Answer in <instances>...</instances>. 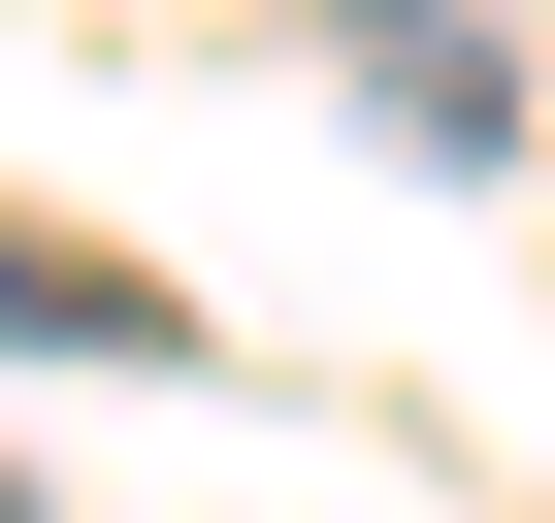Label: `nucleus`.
Masks as SVG:
<instances>
[{
	"instance_id": "f257e3e1",
	"label": "nucleus",
	"mask_w": 555,
	"mask_h": 523,
	"mask_svg": "<svg viewBox=\"0 0 555 523\" xmlns=\"http://www.w3.org/2000/svg\"><path fill=\"white\" fill-rule=\"evenodd\" d=\"M327 66H360V99H392L425 164H490V131H522V66H490V0H360Z\"/></svg>"
},
{
	"instance_id": "f03ea898",
	"label": "nucleus",
	"mask_w": 555,
	"mask_h": 523,
	"mask_svg": "<svg viewBox=\"0 0 555 523\" xmlns=\"http://www.w3.org/2000/svg\"><path fill=\"white\" fill-rule=\"evenodd\" d=\"M0 523H34V490H0Z\"/></svg>"
}]
</instances>
